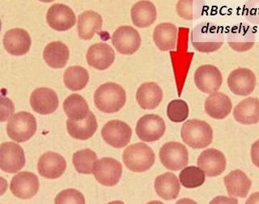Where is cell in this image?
Returning a JSON list of instances; mask_svg holds the SVG:
<instances>
[{
    "mask_svg": "<svg viewBox=\"0 0 259 204\" xmlns=\"http://www.w3.org/2000/svg\"><path fill=\"white\" fill-rule=\"evenodd\" d=\"M225 42L222 28L210 22L200 23L191 32V43L198 52L212 53L221 48Z\"/></svg>",
    "mask_w": 259,
    "mask_h": 204,
    "instance_id": "obj_1",
    "label": "cell"
},
{
    "mask_svg": "<svg viewBox=\"0 0 259 204\" xmlns=\"http://www.w3.org/2000/svg\"><path fill=\"white\" fill-rule=\"evenodd\" d=\"M126 101L125 89L115 83H105L97 88L94 103L100 111L113 113L119 111Z\"/></svg>",
    "mask_w": 259,
    "mask_h": 204,
    "instance_id": "obj_2",
    "label": "cell"
},
{
    "mask_svg": "<svg viewBox=\"0 0 259 204\" xmlns=\"http://www.w3.org/2000/svg\"><path fill=\"white\" fill-rule=\"evenodd\" d=\"M181 136L190 148L202 149L212 143L213 130L206 121L190 119L182 125Z\"/></svg>",
    "mask_w": 259,
    "mask_h": 204,
    "instance_id": "obj_3",
    "label": "cell"
},
{
    "mask_svg": "<svg viewBox=\"0 0 259 204\" xmlns=\"http://www.w3.org/2000/svg\"><path fill=\"white\" fill-rule=\"evenodd\" d=\"M156 156L153 150L144 143H136L124 150L122 160L128 170L135 173H144L152 168Z\"/></svg>",
    "mask_w": 259,
    "mask_h": 204,
    "instance_id": "obj_4",
    "label": "cell"
},
{
    "mask_svg": "<svg viewBox=\"0 0 259 204\" xmlns=\"http://www.w3.org/2000/svg\"><path fill=\"white\" fill-rule=\"evenodd\" d=\"M36 132V120L32 113L20 111L8 120L7 133L10 139L17 143L30 140Z\"/></svg>",
    "mask_w": 259,
    "mask_h": 204,
    "instance_id": "obj_5",
    "label": "cell"
},
{
    "mask_svg": "<svg viewBox=\"0 0 259 204\" xmlns=\"http://www.w3.org/2000/svg\"><path fill=\"white\" fill-rule=\"evenodd\" d=\"M162 165L171 171H178L188 165V150L179 142L171 141L162 146L159 152Z\"/></svg>",
    "mask_w": 259,
    "mask_h": 204,
    "instance_id": "obj_6",
    "label": "cell"
},
{
    "mask_svg": "<svg viewBox=\"0 0 259 204\" xmlns=\"http://www.w3.org/2000/svg\"><path fill=\"white\" fill-rule=\"evenodd\" d=\"M24 150L14 142H5L0 146V168L8 174H16L24 168Z\"/></svg>",
    "mask_w": 259,
    "mask_h": 204,
    "instance_id": "obj_7",
    "label": "cell"
},
{
    "mask_svg": "<svg viewBox=\"0 0 259 204\" xmlns=\"http://www.w3.org/2000/svg\"><path fill=\"white\" fill-rule=\"evenodd\" d=\"M101 136L113 148H122L131 141L132 129L125 121L111 120L101 130Z\"/></svg>",
    "mask_w": 259,
    "mask_h": 204,
    "instance_id": "obj_8",
    "label": "cell"
},
{
    "mask_svg": "<svg viewBox=\"0 0 259 204\" xmlns=\"http://www.w3.org/2000/svg\"><path fill=\"white\" fill-rule=\"evenodd\" d=\"M164 119L156 114H146L140 117L136 125V132L140 140L144 142H155L165 133Z\"/></svg>",
    "mask_w": 259,
    "mask_h": 204,
    "instance_id": "obj_9",
    "label": "cell"
},
{
    "mask_svg": "<svg viewBox=\"0 0 259 204\" xmlns=\"http://www.w3.org/2000/svg\"><path fill=\"white\" fill-rule=\"evenodd\" d=\"M112 43L121 55H133L140 48L141 36L133 27L123 25L114 31L112 36Z\"/></svg>",
    "mask_w": 259,
    "mask_h": 204,
    "instance_id": "obj_10",
    "label": "cell"
},
{
    "mask_svg": "<svg viewBox=\"0 0 259 204\" xmlns=\"http://www.w3.org/2000/svg\"><path fill=\"white\" fill-rule=\"evenodd\" d=\"M194 83L201 92L207 94L218 92L223 83V76L214 65H202L194 72Z\"/></svg>",
    "mask_w": 259,
    "mask_h": 204,
    "instance_id": "obj_11",
    "label": "cell"
},
{
    "mask_svg": "<svg viewBox=\"0 0 259 204\" xmlns=\"http://www.w3.org/2000/svg\"><path fill=\"white\" fill-rule=\"evenodd\" d=\"M40 182L36 174L31 172H20L12 178L10 182L12 194L20 199H30L37 194Z\"/></svg>",
    "mask_w": 259,
    "mask_h": 204,
    "instance_id": "obj_12",
    "label": "cell"
},
{
    "mask_svg": "<svg viewBox=\"0 0 259 204\" xmlns=\"http://www.w3.org/2000/svg\"><path fill=\"white\" fill-rule=\"evenodd\" d=\"M93 174L96 180L102 186H114L121 179L122 166L113 158H101L97 162Z\"/></svg>",
    "mask_w": 259,
    "mask_h": 204,
    "instance_id": "obj_13",
    "label": "cell"
},
{
    "mask_svg": "<svg viewBox=\"0 0 259 204\" xmlns=\"http://www.w3.org/2000/svg\"><path fill=\"white\" fill-rule=\"evenodd\" d=\"M227 43L232 50L237 52L250 51L255 44L254 29L249 24H236L229 28Z\"/></svg>",
    "mask_w": 259,
    "mask_h": 204,
    "instance_id": "obj_14",
    "label": "cell"
},
{
    "mask_svg": "<svg viewBox=\"0 0 259 204\" xmlns=\"http://www.w3.org/2000/svg\"><path fill=\"white\" fill-rule=\"evenodd\" d=\"M227 83L235 95L246 97L253 93L257 79L253 71L248 68H237L229 74Z\"/></svg>",
    "mask_w": 259,
    "mask_h": 204,
    "instance_id": "obj_15",
    "label": "cell"
},
{
    "mask_svg": "<svg viewBox=\"0 0 259 204\" xmlns=\"http://www.w3.org/2000/svg\"><path fill=\"white\" fill-rule=\"evenodd\" d=\"M197 165L206 176L213 178L220 176L225 172L227 160L221 151L215 148H208L199 155Z\"/></svg>",
    "mask_w": 259,
    "mask_h": 204,
    "instance_id": "obj_16",
    "label": "cell"
},
{
    "mask_svg": "<svg viewBox=\"0 0 259 204\" xmlns=\"http://www.w3.org/2000/svg\"><path fill=\"white\" fill-rule=\"evenodd\" d=\"M47 21L50 27L55 30L67 31L75 25L76 17L70 7L65 4H55L49 8Z\"/></svg>",
    "mask_w": 259,
    "mask_h": 204,
    "instance_id": "obj_17",
    "label": "cell"
},
{
    "mask_svg": "<svg viewBox=\"0 0 259 204\" xmlns=\"http://www.w3.org/2000/svg\"><path fill=\"white\" fill-rule=\"evenodd\" d=\"M67 169V161L60 154L47 152L39 158L37 171L43 178L57 179L60 178Z\"/></svg>",
    "mask_w": 259,
    "mask_h": 204,
    "instance_id": "obj_18",
    "label": "cell"
},
{
    "mask_svg": "<svg viewBox=\"0 0 259 204\" xmlns=\"http://www.w3.org/2000/svg\"><path fill=\"white\" fill-rule=\"evenodd\" d=\"M30 105L36 113L41 115H48L56 111L59 107V97L52 89L38 88L31 94Z\"/></svg>",
    "mask_w": 259,
    "mask_h": 204,
    "instance_id": "obj_19",
    "label": "cell"
},
{
    "mask_svg": "<svg viewBox=\"0 0 259 204\" xmlns=\"http://www.w3.org/2000/svg\"><path fill=\"white\" fill-rule=\"evenodd\" d=\"M3 42L7 52L15 56H21L27 54L32 44L28 32L22 28H17L6 32Z\"/></svg>",
    "mask_w": 259,
    "mask_h": 204,
    "instance_id": "obj_20",
    "label": "cell"
},
{
    "mask_svg": "<svg viewBox=\"0 0 259 204\" xmlns=\"http://www.w3.org/2000/svg\"><path fill=\"white\" fill-rule=\"evenodd\" d=\"M86 59L90 67L103 71L113 64L115 53L106 43H96L89 47Z\"/></svg>",
    "mask_w": 259,
    "mask_h": 204,
    "instance_id": "obj_21",
    "label": "cell"
},
{
    "mask_svg": "<svg viewBox=\"0 0 259 204\" xmlns=\"http://www.w3.org/2000/svg\"><path fill=\"white\" fill-rule=\"evenodd\" d=\"M204 107L205 111L210 117L221 120L229 115L233 109V104L226 94L215 92L206 97Z\"/></svg>",
    "mask_w": 259,
    "mask_h": 204,
    "instance_id": "obj_22",
    "label": "cell"
},
{
    "mask_svg": "<svg viewBox=\"0 0 259 204\" xmlns=\"http://www.w3.org/2000/svg\"><path fill=\"white\" fill-rule=\"evenodd\" d=\"M227 191L233 198H246L252 186L249 177L241 170H233L224 178Z\"/></svg>",
    "mask_w": 259,
    "mask_h": 204,
    "instance_id": "obj_23",
    "label": "cell"
},
{
    "mask_svg": "<svg viewBox=\"0 0 259 204\" xmlns=\"http://www.w3.org/2000/svg\"><path fill=\"white\" fill-rule=\"evenodd\" d=\"M96 116L89 112L87 117L82 120H71L67 121V129L69 135L75 140H87L94 136L97 130Z\"/></svg>",
    "mask_w": 259,
    "mask_h": 204,
    "instance_id": "obj_24",
    "label": "cell"
},
{
    "mask_svg": "<svg viewBox=\"0 0 259 204\" xmlns=\"http://www.w3.org/2000/svg\"><path fill=\"white\" fill-rule=\"evenodd\" d=\"M233 117L239 124L253 125L259 121V99L247 97L233 109Z\"/></svg>",
    "mask_w": 259,
    "mask_h": 204,
    "instance_id": "obj_25",
    "label": "cell"
},
{
    "mask_svg": "<svg viewBox=\"0 0 259 204\" xmlns=\"http://www.w3.org/2000/svg\"><path fill=\"white\" fill-rule=\"evenodd\" d=\"M163 99L161 88L154 82H147L140 85L136 93V100L144 109H154Z\"/></svg>",
    "mask_w": 259,
    "mask_h": 204,
    "instance_id": "obj_26",
    "label": "cell"
},
{
    "mask_svg": "<svg viewBox=\"0 0 259 204\" xmlns=\"http://www.w3.org/2000/svg\"><path fill=\"white\" fill-rule=\"evenodd\" d=\"M177 39L178 28L172 23H161L154 29V43L161 51H172L176 48Z\"/></svg>",
    "mask_w": 259,
    "mask_h": 204,
    "instance_id": "obj_27",
    "label": "cell"
},
{
    "mask_svg": "<svg viewBox=\"0 0 259 204\" xmlns=\"http://www.w3.org/2000/svg\"><path fill=\"white\" fill-rule=\"evenodd\" d=\"M154 187L158 196L164 200H172L178 198L181 183L178 177L172 173H165L156 177Z\"/></svg>",
    "mask_w": 259,
    "mask_h": 204,
    "instance_id": "obj_28",
    "label": "cell"
},
{
    "mask_svg": "<svg viewBox=\"0 0 259 204\" xmlns=\"http://www.w3.org/2000/svg\"><path fill=\"white\" fill-rule=\"evenodd\" d=\"M102 17L94 11H85L78 17L77 29L79 37L83 40L93 38L96 32L101 30L102 27Z\"/></svg>",
    "mask_w": 259,
    "mask_h": 204,
    "instance_id": "obj_29",
    "label": "cell"
},
{
    "mask_svg": "<svg viewBox=\"0 0 259 204\" xmlns=\"http://www.w3.org/2000/svg\"><path fill=\"white\" fill-rule=\"evenodd\" d=\"M133 24L139 28H147L156 21L157 17L156 8L150 1H140L136 3L131 12Z\"/></svg>",
    "mask_w": 259,
    "mask_h": 204,
    "instance_id": "obj_30",
    "label": "cell"
},
{
    "mask_svg": "<svg viewBox=\"0 0 259 204\" xmlns=\"http://www.w3.org/2000/svg\"><path fill=\"white\" fill-rule=\"evenodd\" d=\"M70 51L67 45L61 42L49 43L43 51V58L48 66L55 69L63 68L67 65Z\"/></svg>",
    "mask_w": 259,
    "mask_h": 204,
    "instance_id": "obj_31",
    "label": "cell"
},
{
    "mask_svg": "<svg viewBox=\"0 0 259 204\" xmlns=\"http://www.w3.org/2000/svg\"><path fill=\"white\" fill-rule=\"evenodd\" d=\"M63 109L68 118L82 120L87 117L89 110L87 101L79 94H71L63 102Z\"/></svg>",
    "mask_w": 259,
    "mask_h": 204,
    "instance_id": "obj_32",
    "label": "cell"
},
{
    "mask_svg": "<svg viewBox=\"0 0 259 204\" xmlns=\"http://www.w3.org/2000/svg\"><path fill=\"white\" fill-rule=\"evenodd\" d=\"M89 74L80 66H71L67 68L63 75V82L71 91H79L89 83Z\"/></svg>",
    "mask_w": 259,
    "mask_h": 204,
    "instance_id": "obj_33",
    "label": "cell"
},
{
    "mask_svg": "<svg viewBox=\"0 0 259 204\" xmlns=\"http://www.w3.org/2000/svg\"><path fill=\"white\" fill-rule=\"evenodd\" d=\"M97 161V154L89 148L79 150L73 154V165L79 174H93Z\"/></svg>",
    "mask_w": 259,
    "mask_h": 204,
    "instance_id": "obj_34",
    "label": "cell"
},
{
    "mask_svg": "<svg viewBox=\"0 0 259 204\" xmlns=\"http://www.w3.org/2000/svg\"><path fill=\"white\" fill-rule=\"evenodd\" d=\"M178 16L185 20H196L204 13L205 3L200 0H182L177 4Z\"/></svg>",
    "mask_w": 259,
    "mask_h": 204,
    "instance_id": "obj_35",
    "label": "cell"
},
{
    "mask_svg": "<svg viewBox=\"0 0 259 204\" xmlns=\"http://www.w3.org/2000/svg\"><path fill=\"white\" fill-rule=\"evenodd\" d=\"M179 181L186 188H197L204 184L206 174L199 167L187 166L179 174Z\"/></svg>",
    "mask_w": 259,
    "mask_h": 204,
    "instance_id": "obj_36",
    "label": "cell"
},
{
    "mask_svg": "<svg viewBox=\"0 0 259 204\" xmlns=\"http://www.w3.org/2000/svg\"><path fill=\"white\" fill-rule=\"evenodd\" d=\"M167 115L170 121L182 123L189 116L188 105L183 100H174L170 101L167 107Z\"/></svg>",
    "mask_w": 259,
    "mask_h": 204,
    "instance_id": "obj_37",
    "label": "cell"
},
{
    "mask_svg": "<svg viewBox=\"0 0 259 204\" xmlns=\"http://www.w3.org/2000/svg\"><path fill=\"white\" fill-rule=\"evenodd\" d=\"M55 204H86L83 194L75 189H66L57 194Z\"/></svg>",
    "mask_w": 259,
    "mask_h": 204,
    "instance_id": "obj_38",
    "label": "cell"
},
{
    "mask_svg": "<svg viewBox=\"0 0 259 204\" xmlns=\"http://www.w3.org/2000/svg\"><path fill=\"white\" fill-rule=\"evenodd\" d=\"M0 121H5L10 119L14 115V104L8 97H1L0 98Z\"/></svg>",
    "mask_w": 259,
    "mask_h": 204,
    "instance_id": "obj_39",
    "label": "cell"
},
{
    "mask_svg": "<svg viewBox=\"0 0 259 204\" xmlns=\"http://www.w3.org/2000/svg\"><path fill=\"white\" fill-rule=\"evenodd\" d=\"M246 17L253 22L259 23V1L249 2L247 4Z\"/></svg>",
    "mask_w": 259,
    "mask_h": 204,
    "instance_id": "obj_40",
    "label": "cell"
},
{
    "mask_svg": "<svg viewBox=\"0 0 259 204\" xmlns=\"http://www.w3.org/2000/svg\"><path fill=\"white\" fill-rule=\"evenodd\" d=\"M209 204H239L237 198L233 197L220 196L215 197L210 201Z\"/></svg>",
    "mask_w": 259,
    "mask_h": 204,
    "instance_id": "obj_41",
    "label": "cell"
},
{
    "mask_svg": "<svg viewBox=\"0 0 259 204\" xmlns=\"http://www.w3.org/2000/svg\"><path fill=\"white\" fill-rule=\"evenodd\" d=\"M250 156L253 164L259 168V140L254 142L251 147Z\"/></svg>",
    "mask_w": 259,
    "mask_h": 204,
    "instance_id": "obj_42",
    "label": "cell"
},
{
    "mask_svg": "<svg viewBox=\"0 0 259 204\" xmlns=\"http://www.w3.org/2000/svg\"><path fill=\"white\" fill-rule=\"evenodd\" d=\"M245 204H259V192L253 193L249 195Z\"/></svg>",
    "mask_w": 259,
    "mask_h": 204,
    "instance_id": "obj_43",
    "label": "cell"
},
{
    "mask_svg": "<svg viewBox=\"0 0 259 204\" xmlns=\"http://www.w3.org/2000/svg\"><path fill=\"white\" fill-rule=\"evenodd\" d=\"M175 204H198L193 199L188 198H181Z\"/></svg>",
    "mask_w": 259,
    "mask_h": 204,
    "instance_id": "obj_44",
    "label": "cell"
},
{
    "mask_svg": "<svg viewBox=\"0 0 259 204\" xmlns=\"http://www.w3.org/2000/svg\"><path fill=\"white\" fill-rule=\"evenodd\" d=\"M106 204H125L122 201L120 200H116V201H112V202H108Z\"/></svg>",
    "mask_w": 259,
    "mask_h": 204,
    "instance_id": "obj_45",
    "label": "cell"
},
{
    "mask_svg": "<svg viewBox=\"0 0 259 204\" xmlns=\"http://www.w3.org/2000/svg\"><path fill=\"white\" fill-rule=\"evenodd\" d=\"M147 204H164L163 202H160V201H157V200H153L151 201V202H148Z\"/></svg>",
    "mask_w": 259,
    "mask_h": 204,
    "instance_id": "obj_46",
    "label": "cell"
}]
</instances>
